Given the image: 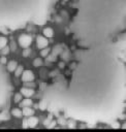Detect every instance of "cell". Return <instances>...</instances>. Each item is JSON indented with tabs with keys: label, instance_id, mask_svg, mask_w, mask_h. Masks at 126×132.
<instances>
[{
	"label": "cell",
	"instance_id": "cell-1",
	"mask_svg": "<svg viewBox=\"0 0 126 132\" xmlns=\"http://www.w3.org/2000/svg\"><path fill=\"white\" fill-rule=\"evenodd\" d=\"M75 58L69 79L57 75L45 87L38 108L87 124L112 123L123 116L125 34L114 41L80 50Z\"/></svg>",
	"mask_w": 126,
	"mask_h": 132
},
{
	"label": "cell",
	"instance_id": "cell-2",
	"mask_svg": "<svg viewBox=\"0 0 126 132\" xmlns=\"http://www.w3.org/2000/svg\"><path fill=\"white\" fill-rule=\"evenodd\" d=\"M70 29L77 44L89 47L119 38L126 28V0H77Z\"/></svg>",
	"mask_w": 126,
	"mask_h": 132
},
{
	"label": "cell",
	"instance_id": "cell-3",
	"mask_svg": "<svg viewBox=\"0 0 126 132\" xmlns=\"http://www.w3.org/2000/svg\"><path fill=\"white\" fill-rule=\"evenodd\" d=\"M52 0H0V29L18 30L46 21Z\"/></svg>",
	"mask_w": 126,
	"mask_h": 132
},
{
	"label": "cell",
	"instance_id": "cell-4",
	"mask_svg": "<svg viewBox=\"0 0 126 132\" xmlns=\"http://www.w3.org/2000/svg\"><path fill=\"white\" fill-rule=\"evenodd\" d=\"M11 91V86L9 84V76L0 63V108L6 103L9 93Z\"/></svg>",
	"mask_w": 126,
	"mask_h": 132
},
{
	"label": "cell",
	"instance_id": "cell-5",
	"mask_svg": "<svg viewBox=\"0 0 126 132\" xmlns=\"http://www.w3.org/2000/svg\"><path fill=\"white\" fill-rule=\"evenodd\" d=\"M18 42H19L20 46H22L23 48L29 47L30 44L32 43V37L28 34H22V35H20V37L18 39Z\"/></svg>",
	"mask_w": 126,
	"mask_h": 132
},
{
	"label": "cell",
	"instance_id": "cell-6",
	"mask_svg": "<svg viewBox=\"0 0 126 132\" xmlns=\"http://www.w3.org/2000/svg\"><path fill=\"white\" fill-rule=\"evenodd\" d=\"M21 79L23 82H31L34 80V73L31 70H23L21 74Z\"/></svg>",
	"mask_w": 126,
	"mask_h": 132
},
{
	"label": "cell",
	"instance_id": "cell-7",
	"mask_svg": "<svg viewBox=\"0 0 126 132\" xmlns=\"http://www.w3.org/2000/svg\"><path fill=\"white\" fill-rule=\"evenodd\" d=\"M48 44H49V41H48V39L45 37H43L41 35H38L36 37V45H37L38 48L41 50V48L48 46Z\"/></svg>",
	"mask_w": 126,
	"mask_h": 132
},
{
	"label": "cell",
	"instance_id": "cell-8",
	"mask_svg": "<svg viewBox=\"0 0 126 132\" xmlns=\"http://www.w3.org/2000/svg\"><path fill=\"white\" fill-rule=\"evenodd\" d=\"M20 93H21L23 96H25L26 98H30L32 95H34V90H33V89H31V88L23 87V88H21Z\"/></svg>",
	"mask_w": 126,
	"mask_h": 132
},
{
	"label": "cell",
	"instance_id": "cell-9",
	"mask_svg": "<svg viewBox=\"0 0 126 132\" xmlns=\"http://www.w3.org/2000/svg\"><path fill=\"white\" fill-rule=\"evenodd\" d=\"M37 124H38V119L36 117H34V116L28 117V119H27V125H28L29 128H34V127L37 126Z\"/></svg>",
	"mask_w": 126,
	"mask_h": 132
},
{
	"label": "cell",
	"instance_id": "cell-10",
	"mask_svg": "<svg viewBox=\"0 0 126 132\" xmlns=\"http://www.w3.org/2000/svg\"><path fill=\"white\" fill-rule=\"evenodd\" d=\"M17 66H18L17 61L11 60V61H9V62H6V69H7V71H9V72H13L14 69L17 68Z\"/></svg>",
	"mask_w": 126,
	"mask_h": 132
},
{
	"label": "cell",
	"instance_id": "cell-11",
	"mask_svg": "<svg viewBox=\"0 0 126 132\" xmlns=\"http://www.w3.org/2000/svg\"><path fill=\"white\" fill-rule=\"evenodd\" d=\"M22 113H23V116H25V117L28 118V117L34 114V109L31 108L30 106H25V107H23V109H22Z\"/></svg>",
	"mask_w": 126,
	"mask_h": 132
},
{
	"label": "cell",
	"instance_id": "cell-12",
	"mask_svg": "<svg viewBox=\"0 0 126 132\" xmlns=\"http://www.w3.org/2000/svg\"><path fill=\"white\" fill-rule=\"evenodd\" d=\"M11 116L14 117V118H17V119H21V118H23L22 109H21V108H18V107L13 108V109L11 110Z\"/></svg>",
	"mask_w": 126,
	"mask_h": 132
},
{
	"label": "cell",
	"instance_id": "cell-13",
	"mask_svg": "<svg viewBox=\"0 0 126 132\" xmlns=\"http://www.w3.org/2000/svg\"><path fill=\"white\" fill-rule=\"evenodd\" d=\"M42 33H43L44 37H49V38H51V37L54 36V30H53L52 28H50V27L44 28L43 31H42Z\"/></svg>",
	"mask_w": 126,
	"mask_h": 132
},
{
	"label": "cell",
	"instance_id": "cell-14",
	"mask_svg": "<svg viewBox=\"0 0 126 132\" xmlns=\"http://www.w3.org/2000/svg\"><path fill=\"white\" fill-rule=\"evenodd\" d=\"M32 104H33V102H32V100H31V99H29V98H27V99H22V101L20 102L21 107H25V106H31Z\"/></svg>",
	"mask_w": 126,
	"mask_h": 132
},
{
	"label": "cell",
	"instance_id": "cell-15",
	"mask_svg": "<svg viewBox=\"0 0 126 132\" xmlns=\"http://www.w3.org/2000/svg\"><path fill=\"white\" fill-rule=\"evenodd\" d=\"M50 53H51V48L48 47V46H45V47L41 48V51H40V56L44 58V57H48Z\"/></svg>",
	"mask_w": 126,
	"mask_h": 132
},
{
	"label": "cell",
	"instance_id": "cell-16",
	"mask_svg": "<svg viewBox=\"0 0 126 132\" xmlns=\"http://www.w3.org/2000/svg\"><path fill=\"white\" fill-rule=\"evenodd\" d=\"M23 70H24V68H23V66L22 65H18L17 66V68L14 69V75H15V77H19V76H21V74H22V72H23Z\"/></svg>",
	"mask_w": 126,
	"mask_h": 132
},
{
	"label": "cell",
	"instance_id": "cell-17",
	"mask_svg": "<svg viewBox=\"0 0 126 132\" xmlns=\"http://www.w3.org/2000/svg\"><path fill=\"white\" fill-rule=\"evenodd\" d=\"M22 99H23V95H22L21 93H15V94H14V96H13V101H14L15 103H20V102L22 101Z\"/></svg>",
	"mask_w": 126,
	"mask_h": 132
},
{
	"label": "cell",
	"instance_id": "cell-18",
	"mask_svg": "<svg viewBox=\"0 0 126 132\" xmlns=\"http://www.w3.org/2000/svg\"><path fill=\"white\" fill-rule=\"evenodd\" d=\"M5 45H7V38L4 36H0V50H2Z\"/></svg>",
	"mask_w": 126,
	"mask_h": 132
},
{
	"label": "cell",
	"instance_id": "cell-19",
	"mask_svg": "<svg viewBox=\"0 0 126 132\" xmlns=\"http://www.w3.org/2000/svg\"><path fill=\"white\" fill-rule=\"evenodd\" d=\"M42 65V60L40 58H35L33 60V66L34 67H40Z\"/></svg>",
	"mask_w": 126,
	"mask_h": 132
},
{
	"label": "cell",
	"instance_id": "cell-20",
	"mask_svg": "<svg viewBox=\"0 0 126 132\" xmlns=\"http://www.w3.org/2000/svg\"><path fill=\"white\" fill-rule=\"evenodd\" d=\"M9 50H10V48H9V46L5 45V46H4L2 50H0V52H1L3 55H6V54H8V53H9Z\"/></svg>",
	"mask_w": 126,
	"mask_h": 132
},
{
	"label": "cell",
	"instance_id": "cell-21",
	"mask_svg": "<svg viewBox=\"0 0 126 132\" xmlns=\"http://www.w3.org/2000/svg\"><path fill=\"white\" fill-rule=\"evenodd\" d=\"M55 51H54V55L56 56L57 54H60L61 52H62V50H61V46L60 45H57V46H55V48H54Z\"/></svg>",
	"mask_w": 126,
	"mask_h": 132
},
{
	"label": "cell",
	"instance_id": "cell-22",
	"mask_svg": "<svg viewBox=\"0 0 126 132\" xmlns=\"http://www.w3.org/2000/svg\"><path fill=\"white\" fill-rule=\"evenodd\" d=\"M29 54H30V50H29L28 47H26V48L23 51V56H24V57H28Z\"/></svg>",
	"mask_w": 126,
	"mask_h": 132
},
{
	"label": "cell",
	"instance_id": "cell-23",
	"mask_svg": "<svg viewBox=\"0 0 126 132\" xmlns=\"http://www.w3.org/2000/svg\"><path fill=\"white\" fill-rule=\"evenodd\" d=\"M6 62H7V61H6V58H5V57L0 58V63H1L2 65H3V64H6Z\"/></svg>",
	"mask_w": 126,
	"mask_h": 132
},
{
	"label": "cell",
	"instance_id": "cell-24",
	"mask_svg": "<svg viewBox=\"0 0 126 132\" xmlns=\"http://www.w3.org/2000/svg\"><path fill=\"white\" fill-rule=\"evenodd\" d=\"M58 65H59V68H60V69H63V68L65 67L64 62H59V64H58Z\"/></svg>",
	"mask_w": 126,
	"mask_h": 132
},
{
	"label": "cell",
	"instance_id": "cell-25",
	"mask_svg": "<svg viewBox=\"0 0 126 132\" xmlns=\"http://www.w3.org/2000/svg\"><path fill=\"white\" fill-rule=\"evenodd\" d=\"M23 128H28V125H27V120L24 119L23 120Z\"/></svg>",
	"mask_w": 126,
	"mask_h": 132
},
{
	"label": "cell",
	"instance_id": "cell-26",
	"mask_svg": "<svg viewBox=\"0 0 126 132\" xmlns=\"http://www.w3.org/2000/svg\"><path fill=\"white\" fill-rule=\"evenodd\" d=\"M4 116H5L4 112H3V113H0V120H6L7 117H4Z\"/></svg>",
	"mask_w": 126,
	"mask_h": 132
}]
</instances>
